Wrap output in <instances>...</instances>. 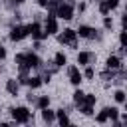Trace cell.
Returning <instances> with one entry per match:
<instances>
[{"instance_id": "cell-1", "label": "cell", "mask_w": 127, "mask_h": 127, "mask_svg": "<svg viewBox=\"0 0 127 127\" xmlns=\"http://www.w3.org/2000/svg\"><path fill=\"white\" fill-rule=\"evenodd\" d=\"M73 12H75V6H73V2H67V0H62L56 8V16L62 20H71Z\"/></svg>"}, {"instance_id": "cell-2", "label": "cell", "mask_w": 127, "mask_h": 127, "mask_svg": "<svg viewBox=\"0 0 127 127\" xmlns=\"http://www.w3.org/2000/svg\"><path fill=\"white\" fill-rule=\"evenodd\" d=\"M58 42H60L62 46H69L71 50H75V48H77V34H75V30L65 28L64 34H58Z\"/></svg>"}, {"instance_id": "cell-3", "label": "cell", "mask_w": 127, "mask_h": 127, "mask_svg": "<svg viewBox=\"0 0 127 127\" xmlns=\"http://www.w3.org/2000/svg\"><path fill=\"white\" fill-rule=\"evenodd\" d=\"M75 34H77L79 38H85V40H103V34L97 32L95 28L87 26V24H81V26L75 30Z\"/></svg>"}, {"instance_id": "cell-4", "label": "cell", "mask_w": 127, "mask_h": 127, "mask_svg": "<svg viewBox=\"0 0 127 127\" xmlns=\"http://www.w3.org/2000/svg\"><path fill=\"white\" fill-rule=\"evenodd\" d=\"M10 113H12V119L16 121V123H28L30 119H32V113H30V109L28 107H12L10 109Z\"/></svg>"}, {"instance_id": "cell-5", "label": "cell", "mask_w": 127, "mask_h": 127, "mask_svg": "<svg viewBox=\"0 0 127 127\" xmlns=\"http://www.w3.org/2000/svg\"><path fill=\"white\" fill-rule=\"evenodd\" d=\"M8 38H10L12 42H22L24 38H28V26H22V24L12 26V30H10Z\"/></svg>"}, {"instance_id": "cell-6", "label": "cell", "mask_w": 127, "mask_h": 127, "mask_svg": "<svg viewBox=\"0 0 127 127\" xmlns=\"http://www.w3.org/2000/svg\"><path fill=\"white\" fill-rule=\"evenodd\" d=\"M28 36H32V40H44V38H48V34L44 32V28H42V24L38 20L32 22V24H28Z\"/></svg>"}, {"instance_id": "cell-7", "label": "cell", "mask_w": 127, "mask_h": 127, "mask_svg": "<svg viewBox=\"0 0 127 127\" xmlns=\"http://www.w3.org/2000/svg\"><path fill=\"white\" fill-rule=\"evenodd\" d=\"M44 32H46L48 36H56V34L60 32V26H58L56 16H52V14H48V16H46V22H44Z\"/></svg>"}, {"instance_id": "cell-8", "label": "cell", "mask_w": 127, "mask_h": 127, "mask_svg": "<svg viewBox=\"0 0 127 127\" xmlns=\"http://www.w3.org/2000/svg\"><path fill=\"white\" fill-rule=\"evenodd\" d=\"M42 64H44V62H42V58H40L36 52H26V65H28L30 69H32V67H34V69H40Z\"/></svg>"}, {"instance_id": "cell-9", "label": "cell", "mask_w": 127, "mask_h": 127, "mask_svg": "<svg viewBox=\"0 0 127 127\" xmlns=\"http://www.w3.org/2000/svg\"><path fill=\"white\" fill-rule=\"evenodd\" d=\"M67 77H69V81L77 87L79 83H81V79H83V75H81V71H79V67L77 65H69L67 67Z\"/></svg>"}, {"instance_id": "cell-10", "label": "cell", "mask_w": 127, "mask_h": 127, "mask_svg": "<svg viewBox=\"0 0 127 127\" xmlns=\"http://www.w3.org/2000/svg\"><path fill=\"white\" fill-rule=\"evenodd\" d=\"M95 62V54L93 52H79L77 54V64L79 65H89Z\"/></svg>"}, {"instance_id": "cell-11", "label": "cell", "mask_w": 127, "mask_h": 127, "mask_svg": "<svg viewBox=\"0 0 127 127\" xmlns=\"http://www.w3.org/2000/svg\"><path fill=\"white\" fill-rule=\"evenodd\" d=\"M105 65H107V69H119L123 64H121V58L119 56H109L105 60Z\"/></svg>"}, {"instance_id": "cell-12", "label": "cell", "mask_w": 127, "mask_h": 127, "mask_svg": "<svg viewBox=\"0 0 127 127\" xmlns=\"http://www.w3.org/2000/svg\"><path fill=\"white\" fill-rule=\"evenodd\" d=\"M56 119H58V123L64 127V125H69V117H67V109H58L56 111Z\"/></svg>"}, {"instance_id": "cell-13", "label": "cell", "mask_w": 127, "mask_h": 127, "mask_svg": "<svg viewBox=\"0 0 127 127\" xmlns=\"http://www.w3.org/2000/svg\"><path fill=\"white\" fill-rule=\"evenodd\" d=\"M18 89H20L18 79H6V91L10 95H18Z\"/></svg>"}, {"instance_id": "cell-14", "label": "cell", "mask_w": 127, "mask_h": 127, "mask_svg": "<svg viewBox=\"0 0 127 127\" xmlns=\"http://www.w3.org/2000/svg\"><path fill=\"white\" fill-rule=\"evenodd\" d=\"M42 111V119L46 121V123H54L56 121V111H52L50 107H44V109H40Z\"/></svg>"}, {"instance_id": "cell-15", "label": "cell", "mask_w": 127, "mask_h": 127, "mask_svg": "<svg viewBox=\"0 0 127 127\" xmlns=\"http://www.w3.org/2000/svg\"><path fill=\"white\" fill-rule=\"evenodd\" d=\"M42 83H44V81H42V77H40V75L28 77V81H26V85H30V89H38V87H40Z\"/></svg>"}, {"instance_id": "cell-16", "label": "cell", "mask_w": 127, "mask_h": 127, "mask_svg": "<svg viewBox=\"0 0 127 127\" xmlns=\"http://www.w3.org/2000/svg\"><path fill=\"white\" fill-rule=\"evenodd\" d=\"M38 109H44V107H50V97L48 95H40V97H36V103H34Z\"/></svg>"}, {"instance_id": "cell-17", "label": "cell", "mask_w": 127, "mask_h": 127, "mask_svg": "<svg viewBox=\"0 0 127 127\" xmlns=\"http://www.w3.org/2000/svg\"><path fill=\"white\" fill-rule=\"evenodd\" d=\"M54 62H56V65H58V67H62V65H65V64H67V56H65L64 52H58V54L54 56Z\"/></svg>"}, {"instance_id": "cell-18", "label": "cell", "mask_w": 127, "mask_h": 127, "mask_svg": "<svg viewBox=\"0 0 127 127\" xmlns=\"http://www.w3.org/2000/svg\"><path fill=\"white\" fill-rule=\"evenodd\" d=\"M115 75H117V69H105V71H101V79H105V81H113Z\"/></svg>"}, {"instance_id": "cell-19", "label": "cell", "mask_w": 127, "mask_h": 127, "mask_svg": "<svg viewBox=\"0 0 127 127\" xmlns=\"http://www.w3.org/2000/svg\"><path fill=\"white\" fill-rule=\"evenodd\" d=\"M83 97H85V93H83L81 89H75V91H73V103H75L77 107L83 103Z\"/></svg>"}, {"instance_id": "cell-20", "label": "cell", "mask_w": 127, "mask_h": 127, "mask_svg": "<svg viewBox=\"0 0 127 127\" xmlns=\"http://www.w3.org/2000/svg\"><path fill=\"white\" fill-rule=\"evenodd\" d=\"M105 111H107V117L111 121H117L119 119V109L117 107H105Z\"/></svg>"}, {"instance_id": "cell-21", "label": "cell", "mask_w": 127, "mask_h": 127, "mask_svg": "<svg viewBox=\"0 0 127 127\" xmlns=\"http://www.w3.org/2000/svg\"><path fill=\"white\" fill-rule=\"evenodd\" d=\"M14 64L20 67V65H26V52H20L14 56Z\"/></svg>"}, {"instance_id": "cell-22", "label": "cell", "mask_w": 127, "mask_h": 127, "mask_svg": "<svg viewBox=\"0 0 127 127\" xmlns=\"http://www.w3.org/2000/svg\"><path fill=\"white\" fill-rule=\"evenodd\" d=\"M97 2H99V12H101L103 16H107V14L111 12V10H109V6H107V2H105V0H97Z\"/></svg>"}, {"instance_id": "cell-23", "label": "cell", "mask_w": 127, "mask_h": 127, "mask_svg": "<svg viewBox=\"0 0 127 127\" xmlns=\"http://www.w3.org/2000/svg\"><path fill=\"white\" fill-rule=\"evenodd\" d=\"M113 97H115L117 103H125V91H123V89H117V91L113 93Z\"/></svg>"}, {"instance_id": "cell-24", "label": "cell", "mask_w": 127, "mask_h": 127, "mask_svg": "<svg viewBox=\"0 0 127 127\" xmlns=\"http://www.w3.org/2000/svg\"><path fill=\"white\" fill-rule=\"evenodd\" d=\"M107 119H109V117H107V111H105V107H103V109H101V111L97 113V117H95V121H97V123H105Z\"/></svg>"}, {"instance_id": "cell-25", "label": "cell", "mask_w": 127, "mask_h": 127, "mask_svg": "<svg viewBox=\"0 0 127 127\" xmlns=\"http://www.w3.org/2000/svg\"><path fill=\"white\" fill-rule=\"evenodd\" d=\"M81 75H83V77H87V79H91V77H95V69L91 67V64H89V65L85 67V71H83Z\"/></svg>"}, {"instance_id": "cell-26", "label": "cell", "mask_w": 127, "mask_h": 127, "mask_svg": "<svg viewBox=\"0 0 127 127\" xmlns=\"http://www.w3.org/2000/svg\"><path fill=\"white\" fill-rule=\"evenodd\" d=\"M95 101H97V99H95L93 93H85V97H83V103H85V105H95Z\"/></svg>"}, {"instance_id": "cell-27", "label": "cell", "mask_w": 127, "mask_h": 127, "mask_svg": "<svg viewBox=\"0 0 127 127\" xmlns=\"http://www.w3.org/2000/svg\"><path fill=\"white\" fill-rule=\"evenodd\" d=\"M79 111H81L83 115H91V113H93V105H85V103H81V105H79Z\"/></svg>"}, {"instance_id": "cell-28", "label": "cell", "mask_w": 127, "mask_h": 127, "mask_svg": "<svg viewBox=\"0 0 127 127\" xmlns=\"http://www.w3.org/2000/svg\"><path fill=\"white\" fill-rule=\"evenodd\" d=\"M46 69H48V71H50V73L54 75V73H56V71H58L60 67H58V65H56V62L52 60V62H48V65H46Z\"/></svg>"}, {"instance_id": "cell-29", "label": "cell", "mask_w": 127, "mask_h": 127, "mask_svg": "<svg viewBox=\"0 0 127 127\" xmlns=\"http://www.w3.org/2000/svg\"><path fill=\"white\" fill-rule=\"evenodd\" d=\"M111 26H113V18L105 16V18H103V28H105V30H111Z\"/></svg>"}, {"instance_id": "cell-30", "label": "cell", "mask_w": 127, "mask_h": 127, "mask_svg": "<svg viewBox=\"0 0 127 127\" xmlns=\"http://www.w3.org/2000/svg\"><path fill=\"white\" fill-rule=\"evenodd\" d=\"M119 44H121V46H125V44H127V34H125V30H121V32H119Z\"/></svg>"}, {"instance_id": "cell-31", "label": "cell", "mask_w": 127, "mask_h": 127, "mask_svg": "<svg viewBox=\"0 0 127 127\" xmlns=\"http://www.w3.org/2000/svg\"><path fill=\"white\" fill-rule=\"evenodd\" d=\"M107 2V6H109V10H115L117 6H119V0H105Z\"/></svg>"}, {"instance_id": "cell-32", "label": "cell", "mask_w": 127, "mask_h": 127, "mask_svg": "<svg viewBox=\"0 0 127 127\" xmlns=\"http://www.w3.org/2000/svg\"><path fill=\"white\" fill-rule=\"evenodd\" d=\"M16 6H18V4H16V0H6V8H8V10H14Z\"/></svg>"}, {"instance_id": "cell-33", "label": "cell", "mask_w": 127, "mask_h": 127, "mask_svg": "<svg viewBox=\"0 0 127 127\" xmlns=\"http://www.w3.org/2000/svg\"><path fill=\"white\" fill-rule=\"evenodd\" d=\"M42 48H44V46H42V40H36V42H34V52H40Z\"/></svg>"}, {"instance_id": "cell-34", "label": "cell", "mask_w": 127, "mask_h": 127, "mask_svg": "<svg viewBox=\"0 0 127 127\" xmlns=\"http://www.w3.org/2000/svg\"><path fill=\"white\" fill-rule=\"evenodd\" d=\"M26 99H28L30 103H36V95H34L32 91H28V95H26Z\"/></svg>"}, {"instance_id": "cell-35", "label": "cell", "mask_w": 127, "mask_h": 127, "mask_svg": "<svg viewBox=\"0 0 127 127\" xmlns=\"http://www.w3.org/2000/svg\"><path fill=\"white\" fill-rule=\"evenodd\" d=\"M4 58H6V48H4L2 44H0V62H2Z\"/></svg>"}, {"instance_id": "cell-36", "label": "cell", "mask_w": 127, "mask_h": 127, "mask_svg": "<svg viewBox=\"0 0 127 127\" xmlns=\"http://www.w3.org/2000/svg\"><path fill=\"white\" fill-rule=\"evenodd\" d=\"M36 2H38L42 8H46V6H48V0H36Z\"/></svg>"}, {"instance_id": "cell-37", "label": "cell", "mask_w": 127, "mask_h": 127, "mask_svg": "<svg viewBox=\"0 0 127 127\" xmlns=\"http://www.w3.org/2000/svg\"><path fill=\"white\" fill-rule=\"evenodd\" d=\"M77 10H79V12H83V10H85V4H83V2H81V4H77Z\"/></svg>"}, {"instance_id": "cell-38", "label": "cell", "mask_w": 127, "mask_h": 127, "mask_svg": "<svg viewBox=\"0 0 127 127\" xmlns=\"http://www.w3.org/2000/svg\"><path fill=\"white\" fill-rule=\"evenodd\" d=\"M16 4H18V6H20V4H24V0H16Z\"/></svg>"}, {"instance_id": "cell-39", "label": "cell", "mask_w": 127, "mask_h": 127, "mask_svg": "<svg viewBox=\"0 0 127 127\" xmlns=\"http://www.w3.org/2000/svg\"><path fill=\"white\" fill-rule=\"evenodd\" d=\"M2 71H4V67H2V65H0V73H2Z\"/></svg>"}, {"instance_id": "cell-40", "label": "cell", "mask_w": 127, "mask_h": 127, "mask_svg": "<svg viewBox=\"0 0 127 127\" xmlns=\"http://www.w3.org/2000/svg\"><path fill=\"white\" fill-rule=\"evenodd\" d=\"M95 2H97V0H95Z\"/></svg>"}]
</instances>
